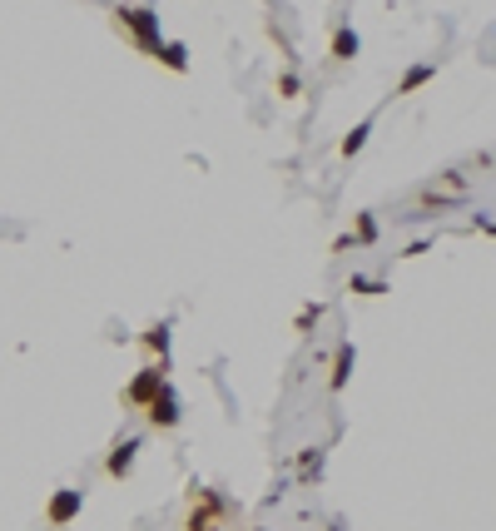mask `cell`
Here are the masks:
<instances>
[{
  "label": "cell",
  "mask_w": 496,
  "mask_h": 531,
  "mask_svg": "<svg viewBox=\"0 0 496 531\" xmlns=\"http://www.w3.org/2000/svg\"><path fill=\"white\" fill-rule=\"evenodd\" d=\"M115 25L139 45V55H149V60L159 55L164 35H159V15H154L149 5H115Z\"/></svg>",
  "instance_id": "cell-1"
},
{
  "label": "cell",
  "mask_w": 496,
  "mask_h": 531,
  "mask_svg": "<svg viewBox=\"0 0 496 531\" xmlns=\"http://www.w3.org/2000/svg\"><path fill=\"white\" fill-rule=\"evenodd\" d=\"M224 517H229V502H224L214 487H204V492H194V512H189L184 531H214Z\"/></svg>",
  "instance_id": "cell-2"
},
{
  "label": "cell",
  "mask_w": 496,
  "mask_h": 531,
  "mask_svg": "<svg viewBox=\"0 0 496 531\" xmlns=\"http://www.w3.org/2000/svg\"><path fill=\"white\" fill-rule=\"evenodd\" d=\"M144 417H149V427H159V432H174V427L184 422V402L174 393V383H164V388L154 393V402L144 407Z\"/></svg>",
  "instance_id": "cell-3"
},
{
  "label": "cell",
  "mask_w": 496,
  "mask_h": 531,
  "mask_svg": "<svg viewBox=\"0 0 496 531\" xmlns=\"http://www.w3.org/2000/svg\"><path fill=\"white\" fill-rule=\"evenodd\" d=\"M164 383H169V378H164V363H149V368H139V373L129 378V388H124V402L144 412V407L154 402V393H159Z\"/></svg>",
  "instance_id": "cell-4"
},
{
  "label": "cell",
  "mask_w": 496,
  "mask_h": 531,
  "mask_svg": "<svg viewBox=\"0 0 496 531\" xmlns=\"http://www.w3.org/2000/svg\"><path fill=\"white\" fill-rule=\"evenodd\" d=\"M80 507H85V492L60 487V492L50 497V507H45V522H50V527H70V522L80 517Z\"/></svg>",
  "instance_id": "cell-5"
},
{
  "label": "cell",
  "mask_w": 496,
  "mask_h": 531,
  "mask_svg": "<svg viewBox=\"0 0 496 531\" xmlns=\"http://www.w3.org/2000/svg\"><path fill=\"white\" fill-rule=\"evenodd\" d=\"M139 447H144V442H139V437H124V442H115V452H110V457H105V472H110V477H129V472H134V457H139Z\"/></svg>",
  "instance_id": "cell-6"
},
{
  "label": "cell",
  "mask_w": 496,
  "mask_h": 531,
  "mask_svg": "<svg viewBox=\"0 0 496 531\" xmlns=\"http://www.w3.org/2000/svg\"><path fill=\"white\" fill-rule=\"evenodd\" d=\"M353 363H358V343H338V353H333V373H328V388H333V393H343V388H348Z\"/></svg>",
  "instance_id": "cell-7"
},
{
  "label": "cell",
  "mask_w": 496,
  "mask_h": 531,
  "mask_svg": "<svg viewBox=\"0 0 496 531\" xmlns=\"http://www.w3.org/2000/svg\"><path fill=\"white\" fill-rule=\"evenodd\" d=\"M328 55H333V60H343V65H348V60H358V30H353V25H338V30H333Z\"/></svg>",
  "instance_id": "cell-8"
},
{
  "label": "cell",
  "mask_w": 496,
  "mask_h": 531,
  "mask_svg": "<svg viewBox=\"0 0 496 531\" xmlns=\"http://www.w3.org/2000/svg\"><path fill=\"white\" fill-rule=\"evenodd\" d=\"M154 60H159V65H164V70H174V75H184V70H189V50H184V45H179V40H164V45H159V55H154Z\"/></svg>",
  "instance_id": "cell-9"
},
{
  "label": "cell",
  "mask_w": 496,
  "mask_h": 531,
  "mask_svg": "<svg viewBox=\"0 0 496 531\" xmlns=\"http://www.w3.org/2000/svg\"><path fill=\"white\" fill-rule=\"evenodd\" d=\"M139 343H144V353H154L159 363L169 358V323H154V328H144L139 333Z\"/></svg>",
  "instance_id": "cell-10"
},
{
  "label": "cell",
  "mask_w": 496,
  "mask_h": 531,
  "mask_svg": "<svg viewBox=\"0 0 496 531\" xmlns=\"http://www.w3.org/2000/svg\"><path fill=\"white\" fill-rule=\"evenodd\" d=\"M432 75H437V65H412V70L397 80V95H417V90H422Z\"/></svg>",
  "instance_id": "cell-11"
},
{
  "label": "cell",
  "mask_w": 496,
  "mask_h": 531,
  "mask_svg": "<svg viewBox=\"0 0 496 531\" xmlns=\"http://www.w3.org/2000/svg\"><path fill=\"white\" fill-rule=\"evenodd\" d=\"M348 288H353V293H363V298L387 293V283H382V278H363V273H353V278H348Z\"/></svg>",
  "instance_id": "cell-12"
},
{
  "label": "cell",
  "mask_w": 496,
  "mask_h": 531,
  "mask_svg": "<svg viewBox=\"0 0 496 531\" xmlns=\"http://www.w3.org/2000/svg\"><path fill=\"white\" fill-rule=\"evenodd\" d=\"M368 134H372V125H368V120H363L358 130H348V139H343V159H353V154H358V149L368 144Z\"/></svg>",
  "instance_id": "cell-13"
},
{
  "label": "cell",
  "mask_w": 496,
  "mask_h": 531,
  "mask_svg": "<svg viewBox=\"0 0 496 531\" xmlns=\"http://www.w3.org/2000/svg\"><path fill=\"white\" fill-rule=\"evenodd\" d=\"M298 95H303V80H298L293 70H283V75H278V100H298Z\"/></svg>",
  "instance_id": "cell-14"
},
{
  "label": "cell",
  "mask_w": 496,
  "mask_h": 531,
  "mask_svg": "<svg viewBox=\"0 0 496 531\" xmlns=\"http://www.w3.org/2000/svg\"><path fill=\"white\" fill-rule=\"evenodd\" d=\"M353 239H358V244H377V219H372V214H358V224H353Z\"/></svg>",
  "instance_id": "cell-15"
},
{
  "label": "cell",
  "mask_w": 496,
  "mask_h": 531,
  "mask_svg": "<svg viewBox=\"0 0 496 531\" xmlns=\"http://www.w3.org/2000/svg\"><path fill=\"white\" fill-rule=\"evenodd\" d=\"M318 318H323V308H318V303H308V308L298 313V333H303V328H313Z\"/></svg>",
  "instance_id": "cell-16"
},
{
  "label": "cell",
  "mask_w": 496,
  "mask_h": 531,
  "mask_svg": "<svg viewBox=\"0 0 496 531\" xmlns=\"http://www.w3.org/2000/svg\"><path fill=\"white\" fill-rule=\"evenodd\" d=\"M258 531H263V527H258Z\"/></svg>",
  "instance_id": "cell-17"
}]
</instances>
